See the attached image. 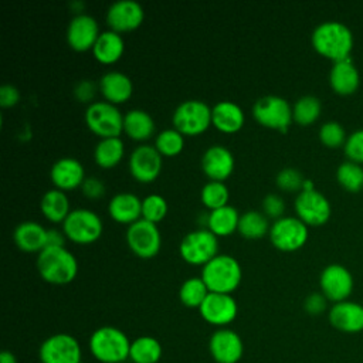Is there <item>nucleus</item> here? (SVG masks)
I'll return each instance as SVG.
<instances>
[{"label":"nucleus","mask_w":363,"mask_h":363,"mask_svg":"<svg viewBox=\"0 0 363 363\" xmlns=\"http://www.w3.org/2000/svg\"><path fill=\"white\" fill-rule=\"evenodd\" d=\"M163 156L159 153V150L155 147V145L142 143L136 146L128 160L129 172L132 177L140 183H150L162 172L163 166Z\"/></svg>","instance_id":"nucleus-14"},{"label":"nucleus","mask_w":363,"mask_h":363,"mask_svg":"<svg viewBox=\"0 0 363 363\" xmlns=\"http://www.w3.org/2000/svg\"><path fill=\"white\" fill-rule=\"evenodd\" d=\"M125 155V143L121 136L102 138L94 147V159L104 169L115 167Z\"/></svg>","instance_id":"nucleus-32"},{"label":"nucleus","mask_w":363,"mask_h":363,"mask_svg":"<svg viewBox=\"0 0 363 363\" xmlns=\"http://www.w3.org/2000/svg\"><path fill=\"white\" fill-rule=\"evenodd\" d=\"M122 363H126V362H122Z\"/></svg>","instance_id":"nucleus-51"},{"label":"nucleus","mask_w":363,"mask_h":363,"mask_svg":"<svg viewBox=\"0 0 363 363\" xmlns=\"http://www.w3.org/2000/svg\"><path fill=\"white\" fill-rule=\"evenodd\" d=\"M62 231L75 244H92L104 233L102 218L89 208H74L62 221Z\"/></svg>","instance_id":"nucleus-7"},{"label":"nucleus","mask_w":363,"mask_h":363,"mask_svg":"<svg viewBox=\"0 0 363 363\" xmlns=\"http://www.w3.org/2000/svg\"><path fill=\"white\" fill-rule=\"evenodd\" d=\"M169 211V204L159 193H150L142 199V218L157 224Z\"/></svg>","instance_id":"nucleus-40"},{"label":"nucleus","mask_w":363,"mask_h":363,"mask_svg":"<svg viewBox=\"0 0 363 363\" xmlns=\"http://www.w3.org/2000/svg\"><path fill=\"white\" fill-rule=\"evenodd\" d=\"M234 166V155L224 145H211L201 156V170L210 180L224 182L231 176Z\"/></svg>","instance_id":"nucleus-20"},{"label":"nucleus","mask_w":363,"mask_h":363,"mask_svg":"<svg viewBox=\"0 0 363 363\" xmlns=\"http://www.w3.org/2000/svg\"><path fill=\"white\" fill-rule=\"evenodd\" d=\"M208 349L217 363H237L242 357L244 345L237 332L220 328L210 336Z\"/></svg>","instance_id":"nucleus-19"},{"label":"nucleus","mask_w":363,"mask_h":363,"mask_svg":"<svg viewBox=\"0 0 363 363\" xmlns=\"http://www.w3.org/2000/svg\"><path fill=\"white\" fill-rule=\"evenodd\" d=\"M162 357V345L153 336H139L130 343L129 359L133 363H157Z\"/></svg>","instance_id":"nucleus-34"},{"label":"nucleus","mask_w":363,"mask_h":363,"mask_svg":"<svg viewBox=\"0 0 363 363\" xmlns=\"http://www.w3.org/2000/svg\"><path fill=\"white\" fill-rule=\"evenodd\" d=\"M200 277L210 292L231 294L241 284L242 269L233 255L218 254L201 268Z\"/></svg>","instance_id":"nucleus-3"},{"label":"nucleus","mask_w":363,"mask_h":363,"mask_svg":"<svg viewBox=\"0 0 363 363\" xmlns=\"http://www.w3.org/2000/svg\"><path fill=\"white\" fill-rule=\"evenodd\" d=\"M329 84L340 95H350L359 88L360 74L350 57L333 62L329 71Z\"/></svg>","instance_id":"nucleus-27"},{"label":"nucleus","mask_w":363,"mask_h":363,"mask_svg":"<svg viewBox=\"0 0 363 363\" xmlns=\"http://www.w3.org/2000/svg\"><path fill=\"white\" fill-rule=\"evenodd\" d=\"M319 286L328 301L333 303L347 301L353 292V277L346 267L329 264L320 272Z\"/></svg>","instance_id":"nucleus-15"},{"label":"nucleus","mask_w":363,"mask_h":363,"mask_svg":"<svg viewBox=\"0 0 363 363\" xmlns=\"http://www.w3.org/2000/svg\"><path fill=\"white\" fill-rule=\"evenodd\" d=\"M311 41L316 52L333 62L349 58L353 48V34L350 28L336 20L319 23L312 31Z\"/></svg>","instance_id":"nucleus-1"},{"label":"nucleus","mask_w":363,"mask_h":363,"mask_svg":"<svg viewBox=\"0 0 363 363\" xmlns=\"http://www.w3.org/2000/svg\"><path fill=\"white\" fill-rule=\"evenodd\" d=\"M303 179L302 173L296 167H284L277 173L275 183L284 191H301L303 189Z\"/></svg>","instance_id":"nucleus-42"},{"label":"nucleus","mask_w":363,"mask_h":363,"mask_svg":"<svg viewBox=\"0 0 363 363\" xmlns=\"http://www.w3.org/2000/svg\"><path fill=\"white\" fill-rule=\"evenodd\" d=\"M294 208L298 218H301L306 225L313 227L325 224L332 213L329 200L315 187L301 190L295 197Z\"/></svg>","instance_id":"nucleus-12"},{"label":"nucleus","mask_w":363,"mask_h":363,"mask_svg":"<svg viewBox=\"0 0 363 363\" xmlns=\"http://www.w3.org/2000/svg\"><path fill=\"white\" fill-rule=\"evenodd\" d=\"M172 122L184 136L200 135L211 125V106L201 99H186L174 108Z\"/></svg>","instance_id":"nucleus-6"},{"label":"nucleus","mask_w":363,"mask_h":363,"mask_svg":"<svg viewBox=\"0 0 363 363\" xmlns=\"http://www.w3.org/2000/svg\"><path fill=\"white\" fill-rule=\"evenodd\" d=\"M99 31L96 18L88 13L75 14L67 26V43L75 51L92 50Z\"/></svg>","instance_id":"nucleus-18"},{"label":"nucleus","mask_w":363,"mask_h":363,"mask_svg":"<svg viewBox=\"0 0 363 363\" xmlns=\"http://www.w3.org/2000/svg\"><path fill=\"white\" fill-rule=\"evenodd\" d=\"M329 323L343 333H359L363 330V305L353 301L333 303L328 313Z\"/></svg>","instance_id":"nucleus-22"},{"label":"nucleus","mask_w":363,"mask_h":363,"mask_svg":"<svg viewBox=\"0 0 363 363\" xmlns=\"http://www.w3.org/2000/svg\"><path fill=\"white\" fill-rule=\"evenodd\" d=\"M16 245L24 252H40L47 245V228L33 220L21 221L13 231Z\"/></svg>","instance_id":"nucleus-26"},{"label":"nucleus","mask_w":363,"mask_h":363,"mask_svg":"<svg viewBox=\"0 0 363 363\" xmlns=\"http://www.w3.org/2000/svg\"><path fill=\"white\" fill-rule=\"evenodd\" d=\"M85 177L84 164L72 156L57 159L50 169V179L54 187L62 191L81 187Z\"/></svg>","instance_id":"nucleus-21"},{"label":"nucleus","mask_w":363,"mask_h":363,"mask_svg":"<svg viewBox=\"0 0 363 363\" xmlns=\"http://www.w3.org/2000/svg\"><path fill=\"white\" fill-rule=\"evenodd\" d=\"M199 312L210 325L224 328L237 318L238 305L231 294L210 292L199 308Z\"/></svg>","instance_id":"nucleus-17"},{"label":"nucleus","mask_w":363,"mask_h":363,"mask_svg":"<svg viewBox=\"0 0 363 363\" xmlns=\"http://www.w3.org/2000/svg\"><path fill=\"white\" fill-rule=\"evenodd\" d=\"M130 340L118 328L101 326L89 337L94 357L102 363H122L129 357Z\"/></svg>","instance_id":"nucleus-4"},{"label":"nucleus","mask_w":363,"mask_h":363,"mask_svg":"<svg viewBox=\"0 0 363 363\" xmlns=\"http://www.w3.org/2000/svg\"><path fill=\"white\" fill-rule=\"evenodd\" d=\"M95 91H96V85L89 79H82L77 82L74 86V95L81 102H89L94 98Z\"/></svg>","instance_id":"nucleus-48"},{"label":"nucleus","mask_w":363,"mask_h":363,"mask_svg":"<svg viewBox=\"0 0 363 363\" xmlns=\"http://www.w3.org/2000/svg\"><path fill=\"white\" fill-rule=\"evenodd\" d=\"M261 207H262V213L267 217L278 220L282 217V214L285 211V201L279 194L268 193L264 196V199L261 201Z\"/></svg>","instance_id":"nucleus-44"},{"label":"nucleus","mask_w":363,"mask_h":363,"mask_svg":"<svg viewBox=\"0 0 363 363\" xmlns=\"http://www.w3.org/2000/svg\"><path fill=\"white\" fill-rule=\"evenodd\" d=\"M125 238L129 250L139 258H152L162 247V234L159 227L145 218L128 225Z\"/></svg>","instance_id":"nucleus-11"},{"label":"nucleus","mask_w":363,"mask_h":363,"mask_svg":"<svg viewBox=\"0 0 363 363\" xmlns=\"http://www.w3.org/2000/svg\"><path fill=\"white\" fill-rule=\"evenodd\" d=\"M322 112V102L315 95H302L292 105V118L296 123L308 126L313 123Z\"/></svg>","instance_id":"nucleus-35"},{"label":"nucleus","mask_w":363,"mask_h":363,"mask_svg":"<svg viewBox=\"0 0 363 363\" xmlns=\"http://www.w3.org/2000/svg\"><path fill=\"white\" fill-rule=\"evenodd\" d=\"M200 199H201V203L211 211L228 204L230 190L224 182L210 180L201 187Z\"/></svg>","instance_id":"nucleus-38"},{"label":"nucleus","mask_w":363,"mask_h":363,"mask_svg":"<svg viewBox=\"0 0 363 363\" xmlns=\"http://www.w3.org/2000/svg\"><path fill=\"white\" fill-rule=\"evenodd\" d=\"M155 147L162 156H176L184 147V135L176 128L162 129L155 138Z\"/></svg>","instance_id":"nucleus-37"},{"label":"nucleus","mask_w":363,"mask_h":363,"mask_svg":"<svg viewBox=\"0 0 363 363\" xmlns=\"http://www.w3.org/2000/svg\"><path fill=\"white\" fill-rule=\"evenodd\" d=\"M84 119L88 129L101 139L121 136L123 132V113L115 104L105 99L88 104Z\"/></svg>","instance_id":"nucleus-5"},{"label":"nucleus","mask_w":363,"mask_h":363,"mask_svg":"<svg viewBox=\"0 0 363 363\" xmlns=\"http://www.w3.org/2000/svg\"><path fill=\"white\" fill-rule=\"evenodd\" d=\"M319 139L328 147L345 146L347 139L345 128L337 121H328L319 128Z\"/></svg>","instance_id":"nucleus-41"},{"label":"nucleus","mask_w":363,"mask_h":363,"mask_svg":"<svg viewBox=\"0 0 363 363\" xmlns=\"http://www.w3.org/2000/svg\"><path fill=\"white\" fill-rule=\"evenodd\" d=\"M268 217L258 210H248L241 213L237 231L247 240H258L269 233Z\"/></svg>","instance_id":"nucleus-33"},{"label":"nucleus","mask_w":363,"mask_h":363,"mask_svg":"<svg viewBox=\"0 0 363 363\" xmlns=\"http://www.w3.org/2000/svg\"><path fill=\"white\" fill-rule=\"evenodd\" d=\"M210 294L207 285L201 279V277H191L187 278L180 289H179V298L180 302L187 308H200L207 295Z\"/></svg>","instance_id":"nucleus-36"},{"label":"nucleus","mask_w":363,"mask_h":363,"mask_svg":"<svg viewBox=\"0 0 363 363\" xmlns=\"http://www.w3.org/2000/svg\"><path fill=\"white\" fill-rule=\"evenodd\" d=\"M67 235L61 230H47V245L45 247H65Z\"/></svg>","instance_id":"nucleus-49"},{"label":"nucleus","mask_w":363,"mask_h":363,"mask_svg":"<svg viewBox=\"0 0 363 363\" xmlns=\"http://www.w3.org/2000/svg\"><path fill=\"white\" fill-rule=\"evenodd\" d=\"M125 51V40L122 34L113 30L101 31L94 47L92 54L101 64H113L116 62Z\"/></svg>","instance_id":"nucleus-29"},{"label":"nucleus","mask_w":363,"mask_h":363,"mask_svg":"<svg viewBox=\"0 0 363 363\" xmlns=\"http://www.w3.org/2000/svg\"><path fill=\"white\" fill-rule=\"evenodd\" d=\"M145 18V10L136 0H116L106 10V23L109 30L128 33L136 30Z\"/></svg>","instance_id":"nucleus-16"},{"label":"nucleus","mask_w":363,"mask_h":363,"mask_svg":"<svg viewBox=\"0 0 363 363\" xmlns=\"http://www.w3.org/2000/svg\"><path fill=\"white\" fill-rule=\"evenodd\" d=\"M328 308V299L322 292H312L303 301V309L309 315H320Z\"/></svg>","instance_id":"nucleus-45"},{"label":"nucleus","mask_w":363,"mask_h":363,"mask_svg":"<svg viewBox=\"0 0 363 363\" xmlns=\"http://www.w3.org/2000/svg\"><path fill=\"white\" fill-rule=\"evenodd\" d=\"M343 147L349 160L362 164L363 163V129H359L350 133Z\"/></svg>","instance_id":"nucleus-43"},{"label":"nucleus","mask_w":363,"mask_h":363,"mask_svg":"<svg viewBox=\"0 0 363 363\" xmlns=\"http://www.w3.org/2000/svg\"><path fill=\"white\" fill-rule=\"evenodd\" d=\"M108 213L116 223L130 225L142 218V199L132 191H119L111 197Z\"/></svg>","instance_id":"nucleus-24"},{"label":"nucleus","mask_w":363,"mask_h":363,"mask_svg":"<svg viewBox=\"0 0 363 363\" xmlns=\"http://www.w3.org/2000/svg\"><path fill=\"white\" fill-rule=\"evenodd\" d=\"M240 216L238 210L230 204L211 210L207 216V228L217 237L230 235L237 231Z\"/></svg>","instance_id":"nucleus-31"},{"label":"nucleus","mask_w":363,"mask_h":363,"mask_svg":"<svg viewBox=\"0 0 363 363\" xmlns=\"http://www.w3.org/2000/svg\"><path fill=\"white\" fill-rule=\"evenodd\" d=\"M98 88L104 99L115 105L128 101L133 94V82L130 77L118 69H111L102 74Z\"/></svg>","instance_id":"nucleus-23"},{"label":"nucleus","mask_w":363,"mask_h":363,"mask_svg":"<svg viewBox=\"0 0 363 363\" xmlns=\"http://www.w3.org/2000/svg\"><path fill=\"white\" fill-rule=\"evenodd\" d=\"M40 277L52 285H67L78 274V261L65 247H45L37 255Z\"/></svg>","instance_id":"nucleus-2"},{"label":"nucleus","mask_w":363,"mask_h":363,"mask_svg":"<svg viewBox=\"0 0 363 363\" xmlns=\"http://www.w3.org/2000/svg\"><path fill=\"white\" fill-rule=\"evenodd\" d=\"M336 179L343 189L349 191H360L363 189V167L356 162L346 160L339 164Z\"/></svg>","instance_id":"nucleus-39"},{"label":"nucleus","mask_w":363,"mask_h":363,"mask_svg":"<svg viewBox=\"0 0 363 363\" xmlns=\"http://www.w3.org/2000/svg\"><path fill=\"white\" fill-rule=\"evenodd\" d=\"M245 122V113L242 108L234 101H218L211 106V125L220 132L235 133Z\"/></svg>","instance_id":"nucleus-25"},{"label":"nucleus","mask_w":363,"mask_h":363,"mask_svg":"<svg viewBox=\"0 0 363 363\" xmlns=\"http://www.w3.org/2000/svg\"><path fill=\"white\" fill-rule=\"evenodd\" d=\"M156 123L153 116L140 108L129 109L123 113V132L133 140L143 142L155 135Z\"/></svg>","instance_id":"nucleus-28"},{"label":"nucleus","mask_w":363,"mask_h":363,"mask_svg":"<svg viewBox=\"0 0 363 363\" xmlns=\"http://www.w3.org/2000/svg\"><path fill=\"white\" fill-rule=\"evenodd\" d=\"M0 363H17V359L11 352L4 350L0 353Z\"/></svg>","instance_id":"nucleus-50"},{"label":"nucleus","mask_w":363,"mask_h":363,"mask_svg":"<svg viewBox=\"0 0 363 363\" xmlns=\"http://www.w3.org/2000/svg\"><path fill=\"white\" fill-rule=\"evenodd\" d=\"M269 240L272 245L284 252H292L305 245L308 241V225L298 217L282 216L269 227Z\"/></svg>","instance_id":"nucleus-10"},{"label":"nucleus","mask_w":363,"mask_h":363,"mask_svg":"<svg viewBox=\"0 0 363 363\" xmlns=\"http://www.w3.org/2000/svg\"><path fill=\"white\" fill-rule=\"evenodd\" d=\"M179 252L187 264L204 267L218 255V238L208 228L191 230L182 238Z\"/></svg>","instance_id":"nucleus-8"},{"label":"nucleus","mask_w":363,"mask_h":363,"mask_svg":"<svg viewBox=\"0 0 363 363\" xmlns=\"http://www.w3.org/2000/svg\"><path fill=\"white\" fill-rule=\"evenodd\" d=\"M41 363H81V346L68 333H55L47 337L40 346Z\"/></svg>","instance_id":"nucleus-13"},{"label":"nucleus","mask_w":363,"mask_h":363,"mask_svg":"<svg viewBox=\"0 0 363 363\" xmlns=\"http://www.w3.org/2000/svg\"><path fill=\"white\" fill-rule=\"evenodd\" d=\"M20 91L16 85L13 84H3L0 86V105L3 108H10L17 105L20 101Z\"/></svg>","instance_id":"nucleus-47"},{"label":"nucleus","mask_w":363,"mask_h":363,"mask_svg":"<svg viewBox=\"0 0 363 363\" xmlns=\"http://www.w3.org/2000/svg\"><path fill=\"white\" fill-rule=\"evenodd\" d=\"M40 210L51 223H61L71 213V203L65 191L60 189L47 190L40 200Z\"/></svg>","instance_id":"nucleus-30"},{"label":"nucleus","mask_w":363,"mask_h":363,"mask_svg":"<svg viewBox=\"0 0 363 363\" xmlns=\"http://www.w3.org/2000/svg\"><path fill=\"white\" fill-rule=\"evenodd\" d=\"M252 116L254 119L269 129H277L285 132L292 118V105L279 95H262L252 105Z\"/></svg>","instance_id":"nucleus-9"},{"label":"nucleus","mask_w":363,"mask_h":363,"mask_svg":"<svg viewBox=\"0 0 363 363\" xmlns=\"http://www.w3.org/2000/svg\"><path fill=\"white\" fill-rule=\"evenodd\" d=\"M81 190L85 197L95 200L105 194V184L99 177L88 176V177H85L84 183L81 184Z\"/></svg>","instance_id":"nucleus-46"}]
</instances>
